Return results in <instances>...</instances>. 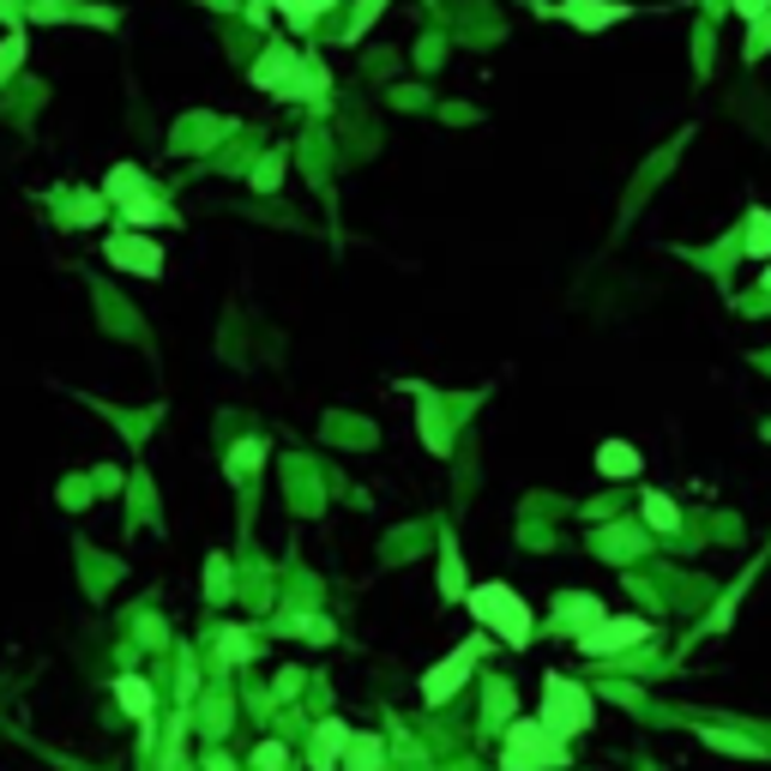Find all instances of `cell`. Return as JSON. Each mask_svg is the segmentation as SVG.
Listing matches in <instances>:
<instances>
[{
    "mask_svg": "<svg viewBox=\"0 0 771 771\" xmlns=\"http://www.w3.org/2000/svg\"><path fill=\"white\" fill-rule=\"evenodd\" d=\"M205 7H229V0H205Z\"/></svg>",
    "mask_w": 771,
    "mask_h": 771,
    "instance_id": "obj_32",
    "label": "cell"
},
{
    "mask_svg": "<svg viewBox=\"0 0 771 771\" xmlns=\"http://www.w3.org/2000/svg\"><path fill=\"white\" fill-rule=\"evenodd\" d=\"M284 19H295V24H307V19H319V12H332L338 0H272Z\"/></svg>",
    "mask_w": 771,
    "mask_h": 771,
    "instance_id": "obj_19",
    "label": "cell"
},
{
    "mask_svg": "<svg viewBox=\"0 0 771 771\" xmlns=\"http://www.w3.org/2000/svg\"><path fill=\"white\" fill-rule=\"evenodd\" d=\"M211 597H229V567L224 561H211Z\"/></svg>",
    "mask_w": 771,
    "mask_h": 771,
    "instance_id": "obj_29",
    "label": "cell"
},
{
    "mask_svg": "<svg viewBox=\"0 0 771 771\" xmlns=\"http://www.w3.org/2000/svg\"><path fill=\"white\" fill-rule=\"evenodd\" d=\"M549 765H567V741H561L543 717H519V724H507L500 771H549Z\"/></svg>",
    "mask_w": 771,
    "mask_h": 771,
    "instance_id": "obj_2",
    "label": "cell"
},
{
    "mask_svg": "<svg viewBox=\"0 0 771 771\" xmlns=\"http://www.w3.org/2000/svg\"><path fill=\"white\" fill-rule=\"evenodd\" d=\"M386 760V741L380 736H350V748H344V771H380Z\"/></svg>",
    "mask_w": 771,
    "mask_h": 771,
    "instance_id": "obj_13",
    "label": "cell"
},
{
    "mask_svg": "<svg viewBox=\"0 0 771 771\" xmlns=\"http://www.w3.org/2000/svg\"><path fill=\"white\" fill-rule=\"evenodd\" d=\"M645 639H651L645 615H602L597 627L578 633V651H585V658H615V651H633V645H645Z\"/></svg>",
    "mask_w": 771,
    "mask_h": 771,
    "instance_id": "obj_4",
    "label": "cell"
},
{
    "mask_svg": "<svg viewBox=\"0 0 771 771\" xmlns=\"http://www.w3.org/2000/svg\"><path fill=\"white\" fill-rule=\"evenodd\" d=\"M109 260L121 265V272H139V278H158L163 272V248L145 236H115L109 241Z\"/></svg>",
    "mask_w": 771,
    "mask_h": 771,
    "instance_id": "obj_6",
    "label": "cell"
},
{
    "mask_svg": "<svg viewBox=\"0 0 771 771\" xmlns=\"http://www.w3.org/2000/svg\"><path fill=\"white\" fill-rule=\"evenodd\" d=\"M465 602H470V615H477L482 627H495L512 651L531 645V627L536 621H531V609H524V597L512 585H477V590H465Z\"/></svg>",
    "mask_w": 771,
    "mask_h": 771,
    "instance_id": "obj_1",
    "label": "cell"
},
{
    "mask_svg": "<svg viewBox=\"0 0 771 771\" xmlns=\"http://www.w3.org/2000/svg\"><path fill=\"white\" fill-rule=\"evenodd\" d=\"M386 7V0H362V12H356V24H350V36H362L368 24H374V12Z\"/></svg>",
    "mask_w": 771,
    "mask_h": 771,
    "instance_id": "obj_28",
    "label": "cell"
},
{
    "mask_svg": "<svg viewBox=\"0 0 771 771\" xmlns=\"http://www.w3.org/2000/svg\"><path fill=\"white\" fill-rule=\"evenodd\" d=\"M741 55H748V61H760V55H771V12H765V19H760V24H753V31H748V48H741Z\"/></svg>",
    "mask_w": 771,
    "mask_h": 771,
    "instance_id": "obj_22",
    "label": "cell"
},
{
    "mask_svg": "<svg viewBox=\"0 0 771 771\" xmlns=\"http://www.w3.org/2000/svg\"><path fill=\"white\" fill-rule=\"evenodd\" d=\"M278 175H284V158H265L260 170H253V187H260V193H272V187H278Z\"/></svg>",
    "mask_w": 771,
    "mask_h": 771,
    "instance_id": "obj_25",
    "label": "cell"
},
{
    "mask_svg": "<svg viewBox=\"0 0 771 771\" xmlns=\"http://www.w3.org/2000/svg\"><path fill=\"white\" fill-rule=\"evenodd\" d=\"M597 470H602V477H615V482H633L639 477V453L627 441H602L597 446Z\"/></svg>",
    "mask_w": 771,
    "mask_h": 771,
    "instance_id": "obj_10",
    "label": "cell"
},
{
    "mask_svg": "<svg viewBox=\"0 0 771 771\" xmlns=\"http://www.w3.org/2000/svg\"><path fill=\"white\" fill-rule=\"evenodd\" d=\"M102 193H109V199H139V193H145V175L133 170V163H121V170H109V182H102Z\"/></svg>",
    "mask_w": 771,
    "mask_h": 771,
    "instance_id": "obj_17",
    "label": "cell"
},
{
    "mask_svg": "<svg viewBox=\"0 0 771 771\" xmlns=\"http://www.w3.org/2000/svg\"><path fill=\"white\" fill-rule=\"evenodd\" d=\"M555 621H573V633H585V627L602 621V609H597V597H561L555 602Z\"/></svg>",
    "mask_w": 771,
    "mask_h": 771,
    "instance_id": "obj_15",
    "label": "cell"
},
{
    "mask_svg": "<svg viewBox=\"0 0 771 771\" xmlns=\"http://www.w3.org/2000/svg\"><path fill=\"white\" fill-rule=\"evenodd\" d=\"M290 73H302L295 48H265V55H260V67H253V85H260V91H284V85H290Z\"/></svg>",
    "mask_w": 771,
    "mask_h": 771,
    "instance_id": "obj_9",
    "label": "cell"
},
{
    "mask_svg": "<svg viewBox=\"0 0 771 771\" xmlns=\"http://www.w3.org/2000/svg\"><path fill=\"white\" fill-rule=\"evenodd\" d=\"M477 658H482V639H465V645H458L453 658H446V663H434V670H428V681H422V699H428V705L453 699V693L465 687V675L477 670Z\"/></svg>",
    "mask_w": 771,
    "mask_h": 771,
    "instance_id": "obj_5",
    "label": "cell"
},
{
    "mask_svg": "<svg viewBox=\"0 0 771 771\" xmlns=\"http://www.w3.org/2000/svg\"><path fill=\"white\" fill-rule=\"evenodd\" d=\"M19 61H24V31H12L7 43H0V85H7V73L19 67Z\"/></svg>",
    "mask_w": 771,
    "mask_h": 771,
    "instance_id": "obj_23",
    "label": "cell"
},
{
    "mask_svg": "<svg viewBox=\"0 0 771 771\" xmlns=\"http://www.w3.org/2000/svg\"><path fill=\"white\" fill-rule=\"evenodd\" d=\"M115 699H121V712H127V717L151 724V705H158V699H151V687H145L139 675H121V681H115Z\"/></svg>",
    "mask_w": 771,
    "mask_h": 771,
    "instance_id": "obj_12",
    "label": "cell"
},
{
    "mask_svg": "<svg viewBox=\"0 0 771 771\" xmlns=\"http://www.w3.org/2000/svg\"><path fill=\"white\" fill-rule=\"evenodd\" d=\"M705 741H712V748H724V753H760V741H748V736H724V729H705Z\"/></svg>",
    "mask_w": 771,
    "mask_h": 771,
    "instance_id": "obj_21",
    "label": "cell"
},
{
    "mask_svg": "<svg viewBox=\"0 0 771 771\" xmlns=\"http://www.w3.org/2000/svg\"><path fill=\"white\" fill-rule=\"evenodd\" d=\"M121 217H127V224H133V229H151V224H170V211H163V205H158V199H151V193H139V199H127V205H121Z\"/></svg>",
    "mask_w": 771,
    "mask_h": 771,
    "instance_id": "obj_18",
    "label": "cell"
},
{
    "mask_svg": "<svg viewBox=\"0 0 771 771\" xmlns=\"http://www.w3.org/2000/svg\"><path fill=\"white\" fill-rule=\"evenodd\" d=\"M645 524H651L658 536H675V531H681L675 500H670V495H658V488H645Z\"/></svg>",
    "mask_w": 771,
    "mask_h": 771,
    "instance_id": "obj_14",
    "label": "cell"
},
{
    "mask_svg": "<svg viewBox=\"0 0 771 771\" xmlns=\"http://www.w3.org/2000/svg\"><path fill=\"white\" fill-rule=\"evenodd\" d=\"M19 19V0H0V24H12Z\"/></svg>",
    "mask_w": 771,
    "mask_h": 771,
    "instance_id": "obj_30",
    "label": "cell"
},
{
    "mask_svg": "<svg viewBox=\"0 0 771 771\" xmlns=\"http://www.w3.org/2000/svg\"><path fill=\"white\" fill-rule=\"evenodd\" d=\"M741 253L748 260H771V211L765 205H753L748 224H741Z\"/></svg>",
    "mask_w": 771,
    "mask_h": 771,
    "instance_id": "obj_11",
    "label": "cell"
},
{
    "mask_svg": "<svg viewBox=\"0 0 771 771\" xmlns=\"http://www.w3.org/2000/svg\"><path fill=\"white\" fill-rule=\"evenodd\" d=\"M736 7V19H748V24H760L765 12H771V0H729Z\"/></svg>",
    "mask_w": 771,
    "mask_h": 771,
    "instance_id": "obj_27",
    "label": "cell"
},
{
    "mask_svg": "<svg viewBox=\"0 0 771 771\" xmlns=\"http://www.w3.org/2000/svg\"><path fill=\"white\" fill-rule=\"evenodd\" d=\"M260 458H265L260 441H241L236 453H229V477H248V470H260Z\"/></svg>",
    "mask_w": 771,
    "mask_h": 771,
    "instance_id": "obj_20",
    "label": "cell"
},
{
    "mask_svg": "<svg viewBox=\"0 0 771 771\" xmlns=\"http://www.w3.org/2000/svg\"><path fill=\"white\" fill-rule=\"evenodd\" d=\"M344 748H350V729H344L338 717H332V724H319V729H314V748H307V760H314V771H338Z\"/></svg>",
    "mask_w": 771,
    "mask_h": 771,
    "instance_id": "obj_8",
    "label": "cell"
},
{
    "mask_svg": "<svg viewBox=\"0 0 771 771\" xmlns=\"http://www.w3.org/2000/svg\"><path fill=\"white\" fill-rule=\"evenodd\" d=\"M224 658H229V663L253 658V639H248V633H224Z\"/></svg>",
    "mask_w": 771,
    "mask_h": 771,
    "instance_id": "obj_26",
    "label": "cell"
},
{
    "mask_svg": "<svg viewBox=\"0 0 771 771\" xmlns=\"http://www.w3.org/2000/svg\"><path fill=\"white\" fill-rule=\"evenodd\" d=\"M543 717L549 729H555L561 741L567 736H578V729H590V717H597V705H590V693L578 687V681H567V675H543Z\"/></svg>",
    "mask_w": 771,
    "mask_h": 771,
    "instance_id": "obj_3",
    "label": "cell"
},
{
    "mask_svg": "<svg viewBox=\"0 0 771 771\" xmlns=\"http://www.w3.org/2000/svg\"><path fill=\"white\" fill-rule=\"evenodd\" d=\"M760 290H771V265H765V278H760Z\"/></svg>",
    "mask_w": 771,
    "mask_h": 771,
    "instance_id": "obj_31",
    "label": "cell"
},
{
    "mask_svg": "<svg viewBox=\"0 0 771 771\" xmlns=\"http://www.w3.org/2000/svg\"><path fill=\"white\" fill-rule=\"evenodd\" d=\"M441 590L446 597H465V567H458V543L441 536Z\"/></svg>",
    "mask_w": 771,
    "mask_h": 771,
    "instance_id": "obj_16",
    "label": "cell"
},
{
    "mask_svg": "<svg viewBox=\"0 0 771 771\" xmlns=\"http://www.w3.org/2000/svg\"><path fill=\"white\" fill-rule=\"evenodd\" d=\"M633 7H621V0H561V19L578 24V31H609V24H621Z\"/></svg>",
    "mask_w": 771,
    "mask_h": 771,
    "instance_id": "obj_7",
    "label": "cell"
},
{
    "mask_svg": "<svg viewBox=\"0 0 771 771\" xmlns=\"http://www.w3.org/2000/svg\"><path fill=\"white\" fill-rule=\"evenodd\" d=\"M290 765V753H284V741H265L260 753H253V771H284Z\"/></svg>",
    "mask_w": 771,
    "mask_h": 771,
    "instance_id": "obj_24",
    "label": "cell"
}]
</instances>
